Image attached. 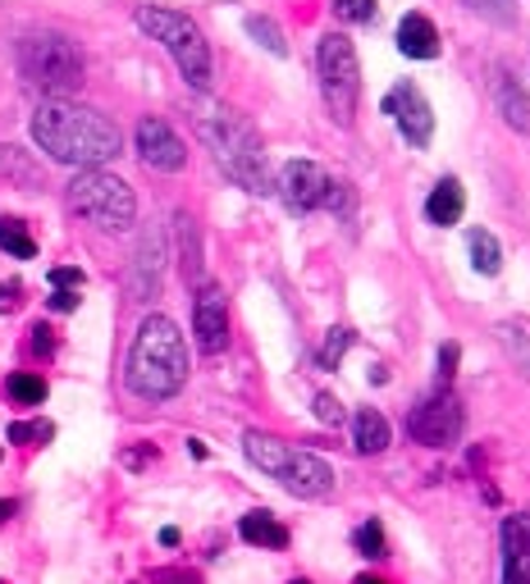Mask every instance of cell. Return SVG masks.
<instances>
[{"mask_svg": "<svg viewBox=\"0 0 530 584\" xmlns=\"http://www.w3.org/2000/svg\"><path fill=\"white\" fill-rule=\"evenodd\" d=\"M50 284H56V288H83V270L56 265V270H50Z\"/></svg>", "mask_w": 530, "mask_h": 584, "instance_id": "cell-28", "label": "cell"}, {"mask_svg": "<svg viewBox=\"0 0 530 584\" xmlns=\"http://www.w3.org/2000/svg\"><path fill=\"white\" fill-rule=\"evenodd\" d=\"M238 535H243L247 544H257V548H288V529L274 521L270 512H247V516L238 521Z\"/></svg>", "mask_w": 530, "mask_h": 584, "instance_id": "cell-18", "label": "cell"}, {"mask_svg": "<svg viewBox=\"0 0 530 584\" xmlns=\"http://www.w3.org/2000/svg\"><path fill=\"white\" fill-rule=\"evenodd\" d=\"M69 206L83 219H92L96 228H110V234H123L138 215L133 188L123 179H115V174H101V169H83L79 179L69 183Z\"/></svg>", "mask_w": 530, "mask_h": 584, "instance_id": "cell-6", "label": "cell"}, {"mask_svg": "<svg viewBox=\"0 0 530 584\" xmlns=\"http://www.w3.org/2000/svg\"><path fill=\"white\" fill-rule=\"evenodd\" d=\"M316 416H320L325 425H339V420H343V406H339L330 393H320V397H316Z\"/></svg>", "mask_w": 530, "mask_h": 584, "instance_id": "cell-29", "label": "cell"}, {"mask_svg": "<svg viewBox=\"0 0 530 584\" xmlns=\"http://www.w3.org/2000/svg\"><path fill=\"white\" fill-rule=\"evenodd\" d=\"M494 100H498L503 119H508V129L530 133V100H526V92L517 87V79H513L508 69H498V79H494Z\"/></svg>", "mask_w": 530, "mask_h": 584, "instance_id": "cell-16", "label": "cell"}, {"mask_svg": "<svg viewBox=\"0 0 530 584\" xmlns=\"http://www.w3.org/2000/svg\"><path fill=\"white\" fill-rule=\"evenodd\" d=\"M471 265L481 274H498L503 270V247L490 234H471Z\"/></svg>", "mask_w": 530, "mask_h": 584, "instance_id": "cell-21", "label": "cell"}, {"mask_svg": "<svg viewBox=\"0 0 530 584\" xmlns=\"http://www.w3.org/2000/svg\"><path fill=\"white\" fill-rule=\"evenodd\" d=\"M247 33H251V37H261V46H270L274 56H284V37H280V28H274V23H266V19H247Z\"/></svg>", "mask_w": 530, "mask_h": 584, "instance_id": "cell-25", "label": "cell"}, {"mask_svg": "<svg viewBox=\"0 0 530 584\" xmlns=\"http://www.w3.org/2000/svg\"><path fill=\"white\" fill-rule=\"evenodd\" d=\"M23 73L46 92H69L83 83V60L64 37H33L23 41Z\"/></svg>", "mask_w": 530, "mask_h": 584, "instance_id": "cell-8", "label": "cell"}, {"mask_svg": "<svg viewBox=\"0 0 530 584\" xmlns=\"http://www.w3.org/2000/svg\"><path fill=\"white\" fill-rule=\"evenodd\" d=\"M14 516V502H0V521H10Z\"/></svg>", "mask_w": 530, "mask_h": 584, "instance_id": "cell-34", "label": "cell"}, {"mask_svg": "<svg viewBox=\"0 0 530 584\" xmlns=\"http://www.w3.org/2000/svg\"><path fill=\"white\" fill-rule=\"evenodd\" d=\"M357 584H385V580H375V575H362V580H357Z\"/></svg>", "mask_w": 530, "mask_h": 584, "instance_id": "cell-35", "label": "cell"}, {"mask_svg": "<svg viewBox=\"0 0 530 584\" xmlns=\"http://www.w3.org/2000/svg\"><path fill=\"white\" fill-rule=\"evenodd\" d=\"M334 10L348 23H370L375 19V0H334Z\"/></svg>", "mask_w": 530, "mask_h": 584, "instance_id": "cell-26", "label": "cell"}, {"mask_svg": "<svg viewBox=\"0 0 530 584\" xmlns=\"http://www.w3.org/2000/svg\"><path fill=\"white\" fill-rule=\"evenodd\" d=\"M471 5H475V10H481V5H490V0H471Z\"/></svg>", "mask_w": 530, "mask_h": 584, "instance_id": "cell-36", "label": "cell"}, {"mask_svg": "<svg viewBox=\"0 0 530 584\" xmlns=\"http://www.w3.org/2000/svg\"><path fill=\"white\" fill-rule=\"evenodd\" d=\"M50 439V425H10V443H46Z\"/></svg>", "mask_w": 530, "mask_h": 584, "instance_id": "cell-27", "label": "cell"}, {"mask_svg": "<svg viewBox=\"0 0 530 584\" xmlns=\"http://www.w3.org/2000/svg\"><path fill=\"white\" fill-rule=\"evenodd\" d=\"M352 443H357L362 456L385 452V448H389V420L366 406V412H357V420H352Z\"/></svg>", "mask_w": 530, "mask_h": 584, "instance_id": "cell-19", "label": "cell"}, {"mask_svg": "<svg viewBox=\"0 0 530 584\" xmlns=\"http://www.w3.org/2000/svg\"><path fill=\"white\" fill-rule=\"evenodd\" d=\"M398 50H402V56H412V60H435L439 56L435 23L425 19V14H408V19L398 23Z\"/></svg>", "mask_w": 530, "mask_h": 584, "instance_id": "cell-15", "label": "cell"}, {"mask_svg": "<svg viewBox=\"0 0 530 584\" xmlns=\"http://www.w3.org/2000/svg\"><path fill=\"white\" fill-rule=\"evenodd\" d=\"M408 434L425 448H448V443H458L462 434V406L452 393H435V397H425L416 412L408 416Z\"/></svg>", "mask_w": 530, "mask_h": 584, "instance_id": "cell-9", "label": "cell"}, {"mask_svg": "<svg viewBox=\"0 0 530 584\" xmlns=\"http://www.w3.org/2000/svg\"><path fill=\"white\" fill-rule=\"evenodd\" d=\"M201 138H207V146L215 151L220 169L229 174V179L247 192L266 196L270 192V174H266V151H261V138L251 133V123H243L238 115L229 110H211L201 115Z\"/></svg>", "mask_w": 530, "mask_h": 584, "instance_id": "cell-3", "label": "cell"}, {"mask_svg": "<svg viewBox=\"0 0 530 584\" xmlns=\"http://www.w3.org/2000/svg\"><path fill=\"white\" fill-rule=\"evenodd\" d=\"M297 584H307V580H297Z\"/></svg>", "mask_w": 530, "mask_h": 584, "instance_id": "cell-37", "label": "cell"}, {"mask_svg": "<svg viewBox=\"0 0 530 584\" xmlns=\"http://www.w3.org/2000/svg\"><path fill=\"white\" fill-rule=\"evenodd\" d=\"M123 379H129V393L146 402H165L188 384V347H184L179 324L169 315H146L138 324Z\"/></svg>", "mask_w": 530, "mask_h": 584, "instance_id": "cell-2", "label": "cell"}, {"mask_svg": "<svg viewBox=\"0 0 530 584\" xmlns=\"http://www.w3.org/2000/svg\"><path fill=\"white\" fill-rule=\"evenodd\" d=\"M352 544H357L362 557H385V529H380V521H366L357 535H352Z\"/></svg>", "mask_w": 530, "mask_h": 584, "instance_id": "cell-23", "label": "cell"}, {"mask_svg": "<svg viewBox=\"0 0 530 584\" xmlns=\"http://www.w3.org/2000/svg\"><path fill=\"white\" fill-rule=\"evenodd\" d=\"M5 389L19 406H42L46 402V384H42V374H10L5 379Z\"/></svg>", "mask_w": 530, "mask_h": 584, "instance_id": "cell-22", "label": "cell"}, {"mask_svg": "<svg viewBox=\"0 0 530 584\" xmlns=\"http://www.w3.org/2000/svg\"><path fill=\"white\" fill-rule=\"evenodd\" d=\"M0 247H5L10 257H19V261L37 257V242L28 238V228H23L19 219H5V215H0Z\"/></svg>", "mask_w": 530, "mask_h": 584, "instance_id": "cell-20", "label": "cell"}, {"mask_svg": "<svg viewBox=\"0 0 530 584\" xmlns=\"http://www.w3.org/2000/svg\"><path fill=\"white\" fill-rule=\"evenodd\" d=\"M452 370H458V343H444V351H439V374L448 379Z\"/></svg>", "mask_w": 530, "mask_h": 584, "instance_id": "cell-32", "label": "cell"}, {"mask_svg": "<svg viewBox=\"0 0 530 584\" xmlns=\"http://www.w3.org/2000/svg\"><path fill=\"white\" fill-rule=\"evenodd\" d=\"M138 156H142V165H151V169L174 174V169L188 165V146L179 142V133H174L165 119H142V123H138Z\"/></svg>", "mask_w": 530, "mask_h": 584, "instance_id": "cell-12", "label": "cell"}, {"mask_svg": "<svg viewBox=\"0 0 530 584\" xmlns=\"http://www.w3.org/2000/svg\"><path fill=\"white\" fill-rule=\"evenodd\" d=\"M138 28L151 37V41H161L174 64H179V73L197 87V92H207L211 87V46L207 37H201V28L192 19L184 14H174V10H156V5H142L138 10Z\"/></svg>", "mask_w": 530, "mask_h": 584, "instance_id": "cell-5", "label": "cell"}, {"mask_svg": "<svg viewBox=\"0 0 530 584\" xmlns=\"http://www.w3.org/2000/svg\"><path fill=\"white\" fill-rule=\"evenodd\" d=\"M503 584H530V516L503 521Z\"/></svg>", "mask_w": 530, "mask_h": 584, "instance_id": "cell-14", "label": "cell"}, {"mask_svg": "<svg viewBox=\"0 0 530 584\" xmlns=\"http://www.w3.org/2000/svg\"><path fill=\"white\" fill-rule=\"evenodd\" d=\"M79 307V288H56V297H50V311H73Z\"/></svg>", "mask_w": 530, "mask_h": 584, "instance_id": "cell-30", "label": "cell"}, {"mask_svg": "<svg viewBox=\"0 0 530 584\" xmlns=\"http://www.w3.org/2000/svg\"><path fill=\"white\" fill-rule=\"evenodd\" d=\"M33 351H42V357H50V351H56V338H50V329H46V324L33 329Z\"/></svg>", "mask_w": 530, "mask_h": 584, "instance_id": "cell-31", "label": "cell"}, {"mask_svg": "<svg viewBox=\"0 0 530 584\" xmlns=\"http://www.w3.org/2000/svg\"><path fill=\"white\" fill-rule=\"evenodd\" d=\"M0 307H19V284H0Z\"/></svg>", "mask_w": 530, "mask_h": 584, "instance_id": "cell-33", "label": "cell"}, {"mask_svg": "<svg viewBox=\"0 0 530 584\" xmlns=\"http://www.w3.org/2000/svg\"><path fill=\"white\" fill-rule=\"evenodd\" d=\"M33 142L60 165H79V169H101L106 160L119 156V129L83 106L69 100H46L33 115Z\"/></svg>", "mask_w": 530, "mask_h": 584, "instance_id": "cell-1", "label": "cell"}, {"mask_svg": "<svg viewBox=\"0 0 530 584\" xmlns=\"http://www.w3.org/2000/svg\"><path fill=\"white\" fill-rule=\"evenodd\" d=\"M280 196H284V206L293 215H307V211L330 206L334 179L320 165H311V160H288L284 174H280Z\"/></svg>", "mask_w": 530, "mask_h": 584, "instance_id": "cell-10", "label": "cell"}, {"mask_svg": "<svg viewBox=\"0 0 530 584\" xmlns=\"http://www.w3.org/2000/svg\"><path fill=\"white\" fill-rule=\"evenodd\" d=\"M243 452H247L251 466H261L266 475H274L297 498H325V493H334V470L325 466L316 452H297V448L270 439V434H247L243 439Z\"/></svg>", "mask_w": 530, "mask_h": 584, "instance_id": "cell-4", "label": "cell"}, {"mask_svg": "<svg viewBox=\"0 0 530 584\" xmlns=\"http://www.w3.org/2000/svg\"><path fill=\"white\" fill-rule=\"evenodd\" d=\"M320 96L330 106L334 123H352L357 115V96H362V69H357V50H352L348 37L330 33L320 37Z\"/></svg>", "mask_w": 530, "mask_h": 584, "instance_id": "cell-7", "label": "cell"}, {"mask_svg": "<svg viewBox=\"0 0 530 584\" xmlns=\"http://www.w3.org/2000/svg\"><path fill=\"white\" fill-rule=\"evenodd\" d=\"M352 347V329H330V338L320 347V366H339V357Z\"/></svg>", "mask_w": 530, "mask_h": 584, "instance_id": "cell-24", "label": "cell"}, {"mask_svg": "<svg viewBox=\"0 0 530 584\" xmlns=\"http://www.w3.org/2000/svg\"><path fill=\"white\" fill-rule=\"evenodd\" d=\"M192 334L207 357H215V351H224V343H229V307H224L220 288H201L197 307H192Z\"/></svg>", "mask_w": 530, "mask_h": 584, "instance_id": "cell-13", "label": "cell"}, {"mask_svg": "<svg viewBox=\"0 0 530 584\" xmlns=\"http://www.w3.org/2000/svg\"><path fill=\"white\" fill-rule=\"evenodd\" d=\"M385 115H393L398 133L408 138L412 146H431V138H435V115H431V100H425L412 83H398V87L385 96Z\"/></svg>", "mask_w": 530, "mask_h": 584, "instance_id": "cell-11", "label": "cell"}, {"mask_svg": "<svg viewBox=\"0 0 530 584\" xmlns=\"http://www.w3.org/2000/svg\"><path fill=\"white\" fill-rule=\"evenodd\" d=\"M462 211H467V192H462L458 179H444L431 192V201H425V219H431V224H458Z\"/></svg>", "mask_w": 530, "mask_h": 584, "instance_id": "cell-17", "label": "cell"}]
</instances>
